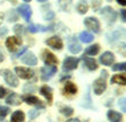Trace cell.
<instances>
[{"mask_svg": "<svg viewBox=\"0 0 126 122\" xmlns=\"http://www.w3.org/2000/svg\"><path fill=\"white\" fill-rule=\"evenodd\" d=\"M107 71L103 70L102 73H101V76H100L98 79L93 81V90H94V94L95 95H101L106 90L107 88Z\"/></svg>", "mask_w": 126, "mask_h": 122, "instance_id": "obj_1", "label": "cell"}, {"mask_svg": "<svg viewBox=\"0 0 126 122\" xmlns=\"http://www.w3.org/2000/svg\"><path fill=\"white\" fill-rule=\"evenodd\" d=\"M99 12H100V15L107 20V23L108 24H114L115 20H116V18H117V14H116V12H115L110 6L103 7L102 9H100Z\"/></svg>", "mask_w": 126, "mask_h": 122, "instance_id": "obj_2", "label": "cell"}, {"mask_svg": "<svg viewBox=\"0 0 126 122\" xmlns=\"http://www.w3.org/2000/svg\"><path fill=\"white\" fill-rule=\"evenodd\" d=\"M0 73H2L3 79H5V81H6L9 86H12V87H14V88L18 86V79L12 70H9V69L1 70Z\"/></svg>", "mask_w": 126, "mask_h": 122, "instance_id": "obj_3", "label": "cell"}, {"mask_svg": "<svg viewBox=\"0 0 126 122\" xmlns=\"http://www.w3.org/2000/svg\"><path fill=\"white\" fill-rule=\"evenodd\" d=\"M22 45V40L17 36H10L6 40V48L8 49L9 52H16L17 49Z\"/></svg>", "mask_w": 126, "mask_h": 122, "instance_id": "obj_4", "label": "cell"}, {"mask_svg": "<svg viewBox=\"0 0 126 122\" xmlns=\"http://www.w3.org/2000/svg\"><path fill=\"white\" fill-rule=\"evenodd\" d=\"M85 27L93 33H100V22L95 17H86L84 19Z\"/></svg>", "mask_w": 126, "mask_h": 122, "instance_id": "obj_5", "label": "cell"}, {"mask_svg": "<svg viewBox=\"0 0 126 122\" xmlns=\"http://www.w3.org/2000/svg\"><path fill=\"white\" fill-rule=\"evenodd\" d=\"M57 73V67L56 66H46V67L41 68V79L43 81H48L53 77V75H56Z\"/></svg>", "mask_w": 126, "mask_h": 122, "instance_id": "obj_6", "label": "cell"}, {"mask_svg": "<svg viewBox=\"0 0 126 122\" xmlns=\"http://www.w3.org/2000/svg\"><path fill=\"white\" fill-rule=\"evenodd\" d=\"M15 73L21 79H25V80L31 79L34 76V71L32 69L25 68V67H16L15 68Z\"/></svg>", "mask_w": 126, "mask_h": 122, "instance_id": "obj_7", "label": "cell"}, {"mask_svg": "<svg viewBox=\"0 0 126 122\" xmlns=\"http://www.w3.org/2000/svg\"><path fill=\"white\" fill-rule=\"evenodd\" d=\"M42 60L46 63V66H57L58 63V59L56 58V55L48 50L42 51Z\"/></svg>", "mask_w": 126, "mask_h": 122, "instance_id": "obj_8", "label": "cell"}, {"mask_svg": "<svg viewBox=\"0 0 126 122\" xmlns=\"http://www.w3.org/2000/svg\"><path fill=\"white\" fill-rule=\"evenodd\" d=\"M79 60L75 57H66L63 61V69L64 70H74L79 66Z\"/></svg>", "mask_w": 126, "mask_h": 122, "instance_id": "obj_9", "label": "cell"}, {"mask_svg": "<svg viewBox=\"0 0 126 122\" xmlns=\"http://www.w3.org/2000/svg\"><path fill=\"white\" fill-rule=\"evenodd\" d=\"M22 99H23L25 103H27L29 105H34L36 108L44 109V106H46V105L42 103L41 99L34 95H24L23 97H22Z\"/></svg>", "mask_w": 126, "mask_h": 122, "instance_id": "obj_10", "label": "cell"}, {"mask_svg": "<svg viewBox=\"0 0 126 122\" xmlns=\"http://www.w3.org/2000/svg\"><path fill=\"white\" fill-rule=\"evenodd\" d=\"M68 50L74 54H77L82 51V47H81V44L79 43V41L75 36H70L68 38Z\"/></svg>", "mask_w": 126, "mask_h": 122, "instance_id": "obj_11", "label": "cell"}, {"mask_svg": "<svg viewBox=\"0 0 126 122\" xmlns=\"http://www.w3.org/2000/svg\"><path fill=\"white\" fill-rule=\"evenodd\" d=\"M46 44L55 50H62L63 47H64V43H63L62 38L59 36H51V37H49L46 41Z\"/></svg>", "mask_w": 126, "mask_h": 122, "instance_id": "obj_12", "label": "cell"}, {"mask_svg": "<svg viewBox=\"0 0 126 122\" xmlns=\"http://www.w3.org/2000/svg\"><path fill=\"white\" fill-rule=\"evenodd\" d=\"M17 12L21 15L26 22H30L31 16H32V8H31L29 5H21V6H18V8H17Z\"/></svg>", "mask_w": 126, "mask_h": 122, "instance_id": "obj_13", "label": "cell"}, {"mask_svg": "<svg viewBox=\"0 0 126 122\" xmlns=\"http://www.w3.org/2000/svg\"><path fill=\"white\" fill-rule=\"evenodd\" d=\"M99 60L103 66H111L115 62V55L112 54L110 51H106V52H103L102 54H101Z\"/></svg>", "mask_w": 126, "mask_h": 122, "instance_id": "obj_14", "label": "cell"}, {"mask_svg": "<svg viewBox=\"0 0 126 122\" xmlns=\"http://www.w3.org/2000/svg\"><path fill=\"white\" fill-rule=\"evenodd\" d=\"M122 36L126 37V31L124 28H118L116 31H114V32L107 34V38H108L109 42H114V41L118 40V38H122Z\"/></svg>", "mask_w": 126, "mask_h": 122, "instance_id": "obj_15", "label": "cell"}, {"mask_svg": "<svg viewBox=\"0 0 126 122\" xmlns=\"http://www.w3.org/2000/svg\"><path fill=\"white\" fill-rule=\"evenodd\" d=\"M40 93L44 96V98L47 99V102L49 104L52 103V98H53V93H52V88L48 86V85H43L41 88H40Z\"/></svg>", "mask_w": 126, "mask_h": 122, "instance_id": "obj_16", "label": "cell"}, {"mask_svg": "<svg viewBox=\"0 0 126 122\" xmlns=\"http://www.w3.org/2000/svg\"><path fill=\"white\" fill-rule=\"evenodd\" d=\"M22 62L27 64V66H35L38 63V59H36V57H35V54L33 52H27L25 55H23Z\"/></svg>", "mask_w": 126, "mask_h": 122, "instance_id": "obj_17", "label": "cell"}, {"mask_svg": "<svg viewBox=\"0 0 126 122\" xmlns=\"http://www.w3.org/2000/svg\"><path fill=\"white\" fill-rule=\"evenodd\" d=\"M6 103L8 105H12V106H17L22 103V97L16 93H12L6 98Z\"/></svg>", "mask_w": 126, "mask_h": 122, "instance_id": "obj_18", "label": "cell"}, {"mask_svg": "<svg viewBox=\"0 0 126 122\" xmlns=\"http://www.w3.org/2000/svg\"><path fill=\"white\" fill-rule=\"evenodd\" d=\"M83 61H84V63H85V67L88 68L89 70H91V71H94V70L98 69V63H97V61L94 60L93 58L83 57Z\"/></svg>", "mask_w": 126, "mask_h": 122, "instance_id": "obj_19", "label": "cell"}, {"mask_svg": "<svg viewBox=\"0 0 126 122\" xmlns=\"http://www.w3.org/2000/svg\"><path fill=\"white\" fill-rule=\"evenodd\" d=\"M107 116H108V120L110 122H122V120H123V115L114 110H109Z\"/></svg>", "mask_w": 126, "mask_h": 122, "instance_id": "obj_20", "label": "cell"}, {"mask_svg": "<svg viewBox=\"0 0 126 122\" xmlns=\"http://www.w3.org/2000/svg\"><path fill=\"white\" fill-rule=\"evenodd\" d=\"M53 25H51L50 27H46L42 25H35V24H30V26L27 27L31 33H36V32H46V31H50V28H52Z\"/></svg>", "mask_w": 126, "mask_h": 122, "instance_id": "obj_21", "label": "cell"}, {"mask_svg": "<svg viewBox=\"0 0 126 122\" xmlns=\"http://www.w3.org/2000/svg\"><path fill=\"white\" fill-rule=\"evenodd\" d=\"M64 92L66 94H69V95H75V94L77 93L76 85L73 84V83H70V81L65 83V85H64Z\"/></svg>", "mask_w": 126, "mask_h": 122, "instance_id": "obj_22", "label": "cell"}, {"mask_svg": "<svg viewBox=\"0 0 126 122\" xmlns=\"http://www.w3.org/2000/svg\"><path fill=\"white\" fill-rule=\"evenodd\" d=\"M72 2H73V0H59L58 7L62 12H68L70 10V8H72Z\"/></svg>", "mask_w": 126, "mask_h": 122, "instance_id": "obj_23", "label": "cell"}, {"mask_svg": "<svg viewBox=\"0 0 126 122\" xmlns=\"http://www.w3.org/2000/svg\"><path fill=\"white\" fill-rule=\"evenodd\" d=\"M24 120H25V114L23 111H15L10 118V122H24Z\"/></svg>", "mask_w": 126, "mask_h": 122, "instance_id": "obj_24", "label": "cell"}, {"mask_svg": "<svg viewBox=\"0 0 126 122\" xmlns=\"http://www.w3.org/2000/svg\"><path fill=\"white\" fill-rule=\"evenodd\" d=\"M111 83L117 85H123L126 86V75H115L111 77Z\"/></svg>", "mask_w": 126, "mask_h": 122, "instance_id": "obj_25", "label": "cell"}, {"mask_svg": "<svg viewBox=\"0 0 126 122\" xmlns=\"http://www.w3.org/2000/svg\"><path fill=\"white\" fill-rule=\"evenodd\" d=\"M99 51H100L99 44H93V45H90V47H88L85 49V54L93 57V55H97L99 53Z\"/></svg>", "mask_w": 126, "mask_h": 122, "instance_id": "obj_26", "label": "cell"}, {"mask_svg": "<svg viewBox=\"0 0 126 122\" xmlns=\"http://www.w3.org/2000/svg\"><path fill=\"white\" fill-rule=\"evenodd\" d=\"M79 38L83 43H91L92 41H93V35L90 32H82V33H79Z\"/></svg>", "mask_w": 126, "mask_h": 122, "instance_id": "obj_27", "label": "cell"}, {"mask_svg": "<svg viewBox=\"0 0 126 122\" xmlns=\"http://www.w3.org/2000/svg\"><path fill=\"white\" fill-rule=\"evenodd\" d=\"M76 10L79 12L81 15H84L88 12L89 10V5L85 1H81V2L77 3V6H76Z\"/></svg>", "mask_w": 126, "mask_h": 122, "instance_id": "obj_28", "label": "cell"}, {"mask_svg": "<svg viewBox=\"0 0 126 122\" xmlns=\"http://www.w3.org/2000/svg\"><path fill=\"white\" fill-rule=\"evenodd\" d=\"M13 31L15 32V34H17L18 36H21V35H23L24 33H25V27H24L23 25H21V24H17V25L14 26Z\"/></svg>", "mask_w": 126, "mask_h": 122, "instance_id": "obj_29", "label": "cell"}, {"mask_svg": "<svg viewBox=\"0 0 126 122\" xmlns=\"http://www.w3.org/2000/svg\"><path fill=\"white\" fill-rule=\"evenodd\" d=\"M112 70L114 71H126V62H120V63L114 64Z\"/></svg>", "mask_w": 126, "mask_h": 122, "instance_id": "obj_30", "label": "cell"}, {"mask_svg": "<svg viewBox=\"0 0 126 122\" xmlns=\"http://www.w3.org/2000/svg\"><path fill=\"white\" fill-rule=\"evenodd\" d=\"M60 112H62V114H64L65 116H70V115H73L74 110L72 108H69V106H63V108L60 109Z\"/></svg>", "mask_w": 126, "mask_h": 122, "instance_id": "obj_31", "label": "cell"}, {"mask_svg": "<svg viewBox=\"0 0 126 122\" xmlns=\"http://www.w3.org/2000/svg\"><path fill=\"white\" fill-rule=\"evenodd\" d=\"M9 111H10V109L8 106H0V121H2L6 118V115L9 113Z\"/></svg>", "mask_w": 126, "mask_h": 122, "instance_id": "obj_32", "label": "cell"}, {"mask_svg": "<svg viewBox=\"0 0 126 122\" xmlns=\"http://www.w3.org/2000/svg\"><path fill=\"white\" fill-rule=\"evenodd\" d=\"M118 106L123 112L126 113V97H122V98L118 99Z\"/></svg>", "mask_w": 126, "mask_h": 122, "instance_id": "obj_33", "label": "cell"}, {"mask_svg": "<svg viewBox=\"0 0 126 122\" xmlns=\"http://www.w3.org/2000/svg\"><path fill=\"white\" fill-rule=\"evenodd\" d=\"M17 20V15L15 14V10H10L8 14V22H16Z\"/></svg>", "mask_w": 126, "mask_h": 122, "instance_id": "obj_34", "label": "cell"}, {"mask_svg": "<svg viewBox=\"0 0 126 122\" xmlns=\"http://www.w3.org/2000/svg\"><path fill=\"white\" fill-rule=\"evenodd\" d=\"M40 112L38 110H31L29 111V116H30V120H34L36 116H39Z\"/></svg>", "mask_w": 126, "mask_h": 122, "instance_id": "obj_35", "label": "cell"}, {"mask_svg": "<svg viewBox=\"0 0 126 122\" xmlns=\"http://www.w3.org/2000/svg\"><path fill=\"white\" fill-rule=\"evenodd\" d=\"M43 17H44V19L46 20H52L53 17H55V14H53V12H48Z\"/></svg>", "mask_w": 126, "mask_h": 122, "instance_id": "obj_36", "label": "cell"}, {"mask_svg": "<svg viewBox=\"0 0 126 122\" xmlns=\"http://www.w3.org/2000/svg\"><path fill=\"white\" fill-rule=\"evenodd\" d=\"M94 2H92V7H93L94 10H98L99 7L101 6V0H93Z\"/></svg>", "mask_w": 126, "mask_h": 122, "instance_id": "obj_37", "label": "cell"}, {"mask_svg": "<svg viewBox=\"0 0 126 122\" xmlns=\"http://www.w3.org/2000/svg\"><path fill=\"white\" fill-rule=\"evenodd\" d=\"M7 93H8V92H7L6 88L2 87V86H0V98H3V97L7 95Z\"/></svg>", "mask_w": 126, "mask_h": 122, "instance_id": "obj_38", "label": "cell"}, {"mask_svg": "<svg viewBox=\"0 0 126 122\" xmlns=\"http://www.w3.org/2000/svg\"><path fill=\"white\" fill-rule=\"evenodd\" d=\"M7 33H8V28L7 27H1L0 28V38L2 37V36H5V35H7Z\"/></svg>", "mask_w": 126, "mask_h": 122, "instance_id": "obj_39", "label": "cell"}, {"mask_svg": "<svg viewBox=\"0 0 126 122\" xmlns=\"http://www.w3.org/2000/svg\"><path fill=\"white\" fill-rule=\"evenodd\" d=\"M120 17L124 23H126V9H122L120 10Z\"/></svg>", "mask_w": 126, "mask_h": 122, "instance_id": "obj_40", "label": "cell"}, {"mask_svg": "<svg viewBox=\"0 0 126 122\" xmlns=\"http://www.w3.org/2000/svg\"><path fill=\"white\" fill-rule=\"evenodd\" d=\"M26 50H27V48H26V47L22 48V50H19V51H18V52L16 53V54H15V58H18V57H21V55L23 54V53L25 52V51H26Z\"/></svg>", "mask_w": 126, "mask_h": 122, "instance_id": "obj_41", "label": "cell"}, {"mask_svg": "<svg viewBox=\"0 0 126 122\" xmlns=\"http://www.w3.org/2000/svg\"><path fill=\"white\" fill-rule=\"evenodd\" d=\"M3 60H5V54H3V51L0 48V62H2Z\"/></svg>", "mask_w": 126, "mask_h": 122, "instance_id": "obj_42", "label": "cell"}, {"mask_svg": "<svg viewBox=\"0 0 126 122\" xmlns=\"http://www.w3.org/2000/svg\"><path fill=\"white\" fill-rule=\"evenodd\" d=\"M116 1L119 3L120 6H124V7L126 6V0H116Z\"/></svg>", "mask_w": 126, "mask_h": 122, "instance_id": "obj_43", "label": "cell"}, {"mask_svg": "<svg viewBox=\"0 0 126 122\" xmlns=\"http://www.w3.org/2000/svg\"><path fill=\"white\" fill-rule=\"evenodd\" d=\"M66 122H81L79 119H70V120H67Z\"/></svg>", "mask_w": 126, "mask_h": 122, "instance_id": "obj_44", "label": "cell"}, {"mask_svg": "<svg viewBox=\"0 0 126 122\" xmlns=\"http://www.w3.org/2000/svg\"><path fill=\"white\" fill-rule=\"evenodd\" d=\"M2 20H3V14L2 12H0V24L2 23Z\"/></svg>", "mask_w": 126, "mask_h": 122, "instance_id": "obj_45", "label": "cell"}, {"mask_svg": "<svg viewBox=\"0 0 126 122\" xmlns=\"http://www.w3.org/2000/svg\"><path fill=\"white\" fill-rule=\"evenodd\" d=\"M39 2H46V1H47V0H38Z\"/></svg>", "mask_w": 126, "mask_h": 122, "instance_id": "obj_46", "label": "cell"}, {"mask_svg": "<svg viewBox=\"0 0 126 122\" xmlns=\"http://www.w3.org/2000/svg\"><path fill=\"white\" fill-rule=\"evenodd\" d=\"M31 0H24V2H30Z\"/></svg>", "mask_w": 126, "mask_h": 122, "instance_id": "obj_47", "label": "cell"}]
</instances>
